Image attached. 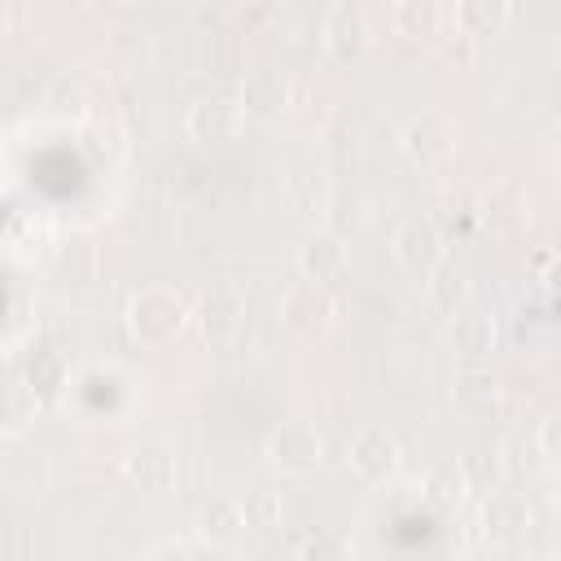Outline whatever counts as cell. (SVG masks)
Returning <instances> with one entry per match:
<instances>
[{
    "label": "cell",
    "instance_id": "obj_9",
    "mask_svg": "<svg viewBox=\"0 0 561 561\" xmlns=\"http://www.w3.org/2000/svg\"><path fill=\"white\" fill-rule=\"evenodd\" d=\"M280 311H285V320L294 324V329H302V333H320L329 320H333V298L320 289V285H294L289 294H285V302H280Z\"/></svg>",
    "mask_w": 561,
    "mask_h": 561
},
{
    "label": "cell",
    "instance_id": "obj_16",
    "mask_svg": "<svg viewBox=\"0 0 561 561\" xmlns=\"http://www.w3.org/2000/svg\"><path fill=\"white\" fill-rule=\"evenodd\" d=\"M465 486H469V482H465V469H456V465H434L430 478H425V495H430V504H438V508L460 504Z\"/></svg>",
    "mask_w": 561,
    "mask_h": 561
},
{
    "label": "cell",
    "instance_id": "obj_22",
    "mask_svg": "<svg viewBox=\"0 0 561 561\" xmlns=\"http://www.w3.org/2000/svg\"><path fill=\"white\" fill-rule=\"evenodd\" d=\"M9 22H13V9L0 0V35H9Z\"/></svg>",
    "mask_w": 561,
    "mask_h": 561
},
{
    "label": "cell",
    "instance_id": "obj_5",
    "mask_svg": "<svg viewBox=\"0 0 561 561\" xmlns=\"http://www.w3.org/2000/svg\"><path fill=\"white\" fill-rule=\"evenodd\" d=\"M403 149L412 153V162H421V167H438V162L451 158V149H456V131H451L447 118H438V114H416V118L403 127Z\"/></svg>",
    "mask_w": 561,
    "mask_h": 561
},
{
    "label": "cell",
    "instance_id": "obj_13",
    "mask_svg": "<svg viewBox=\"0 0 561 561\" xmlns=\"http://www.w3.org/2000/svg\"><path fill=\"white\" fill-rule=\"evenodd\" d=\"M491 342H495L491 316H482V311H460V316L451 320V346H456L460 355H486Z\"/></svg>",
    "mask_w": 561,
    "mask_h": 561
},
{
    "label": "cell",
    "instance_id": "obj_14",
    "mask_svg": "<svg viewBox=\"0 0 561 561\" xmlns=\"http://www.w3.org/2000/svg\"><path fill=\"white\" fill-rule=\"evenodd\" d=\"M394 22H399V31L430 39V35H438V31H443L447 9H443V4H434V0H399V4H394Z\"/></svg>",
    "mask_w": 561,
    "mask_h": 561
},
{
    "label": "cell",
    "instance_id": "obj_17",
    "mask_svg": "<svg viewBox=\"0 0 561 561\" xmlns=\"http://www.w3.org/2000/svg\"><path fill=\"white\" fill-rule=\"evenodd\" d=\"M425 285H430V302L456 316V307L465 302V280H460L456 272H447V267H438L434 276H425Z\"/></svg>",
    "mask_w": 561,
    "mask_h": 561
},
{
    "label": "cell",
    "instance_id": "obj_8",
    "mask_svg": "<svg viewBox=\"0 0 561 561\" xmlns=\"http://www.w3.org/2000/svg\"><path fill=\"white\" fill-rule=\"evenodd\" d=\"M298 272L307 285H329L346 272V245L337 237H311L302 250H298Z\"/></svg>",
    "mask_w": 561,
    "mask_h": 561
},
{
    "label": "cell",
    "instance_id": "obj_12",
    "mask_svg": "<svg viewBox=\"0 0 561 561\" xmlns=\"http://www.w3.org/2000/svg\"><path fill=\"white\" fill-rule=\"evenodd\" d=\"M202 535L206 539H215V543H228V539H237L241 535V526H245V513H241V500H232V495H210L206 504H202Z\"/></svg>",
    "mask_w": 561,
    "mask_h": 561
},
{
    "label": "cell",
    "instance_id": "obj_19",
    "mask_svg": "<svg viewBox=\"0 0 561 561\" xmlns=\"http://www.w3.org/2000/svg\"><path fill=\"white\" fill-rule=\"evenodd\" d=\"M285 101V88L272 79V75H254L250 83H245V105H254V110H276Z\"/></svg>",
    "mask_w": 561,
    "mask_h": 561
},
{
    "label": "cell",
    "instance_id": "obj_2",
    "mask_svg": "<svg viewBox=\"0 0 561 561\" xmlns=\"http://www.w3.org/2000/svg\"><path fill=\"white\" fill-rule=\"evenodd\" d=\"M394 259H399V267L403 272H412V276H434L438 267H443V259H447V245H443V232L430 224V219H408L403 228H399V237H394Z\"/></svg>",
    "mask_w": 561,
    "mask_h": 561
},
{
    "label": "cell",
    "instance_id": "obj_15",
    "mask_svg": "<svg viewBox=\"0 0 561 561\" xmlns=\"http://www.w3.org/2000/svg\"><path fill=\"white\" fill-rule=\"evenodd\" d=\"M127 469H131V478L140 486H167L175 478V465H171V456L162 447H136L131 460H127Z\"/></svg>",
    "mask_w": 561,
    "mask_h": 561
},
{
    "label": "cell",
    "instance_id": "obj_23",
    "mask_svg": "<svg viewBox=\"0 0 561 561\" xmlns=\"http://www.w3.org/2000/svg\"><path fill=\"white\" fill-rule=\"evenodd\" d=\"M96 561H123V557H114V552H110V557H96Z\"/></svg>",
    "mask_w": 561,
    "mask_h": 561
},
{
    "label": "cell",
    "instance_id": "obj_4",
    "mask_svg": "<svg viewBox=\"0 0 561 561\" xmlns=\"http://www.w3.org/2000/svg\"><path fill=\"white\" fill-rule=\"evenodd\" d=\"M351 465H355V473L368 478V482L390 478V473L399 469V438H394L390 430H381V425L359 430L355 443H351Z\"/></svg>",
    "mask_w": 561,
    "mask_h": 561
},
{
    "label": "cell",
    "instance_id": "obj_10",
    "mask_svg": "<svg viewBox=\"0 0 561 561\" xmlns=\"http://www.w3.org/2000/svg\"><path fill=\"white\" fill-rule=\"evenodd\" d=\"M197 320H202V333H206L210 342H228V337H237V329H241V320H245V302H241L237 289H210V294L202 298Z\"/></svg>",
    "mask_w": 561,
    "mask_h": 561
},
{
    "label": "cell",
    "instance_id": "obj_1",
    "mask_svg": "<svg viewBox=\"0 0 561 561\" xmlns=\"http://www.w3.org/2000/svg\"><path fill=\"white\" fill-rule=\"evenodd\" d=\"M184 320H188L184 298L171 294V289H162V285H153V289H145V294L131 298V333L140 342H149V346H167L184 329Z\"/></svg>",
    "mask_w": 561,
    "mask_h": 561
},
{
    "label": "cell",
    "instance_id": "obj_7",
    "mask_svg": "<svg viewBox=\"0 0 561 561\" xmlns=\"http://www.w3.org/2000/svg\"><path fill=\"white\" fill-rule=\"evenodd\" d=\"M241 105L237 101H228V96H206V101H197L193 110H188V131L197 136V140H228V136H237L241 131Z\"/></svg>",
    "mask_w": 561,
    "mask_h": 561
},
{
    "label": "cell",
    "instance_id": "obj_20",
    "mask_svg": "<svg viewBox=\"0 0 561 561\" xmlns=\"http://www.w3.org/2000/svg\"><path fill=\"white\" fill-rule=\"evenodd\" d=\"M307 561H346V543L333 535H316L307 543Z\"/></svg>",
    "mask_w": 561,
    "mask_h": 561
},
{
    "label": "cell",
    "instance_id": "obj_3",
    "mask_svg": "<svg viewBox=\"0 0 561 561\" xmlns=\"http://www.w3.org/2000/svg\"><path fill=\"white\" fill-rule=\"evenodd\" d=\"M320 451L324 443L307 421H285L267 434V456L280 473H311L320 465Z\"/></svg>",
    "mask_w": 561,
    "mask_h": 561
},
{
    "label": "cell",
    "instance_id": "obj_11",
    "mask_svg": "<svg viewBox=\"0 0 561 561\" xmlns=\"http://www.w3.org/2000/svg\"><path fill=\"white\" fill-rule=\"evenodd\" d=\"M451 18H456L460 35L478 39V35H491V31H500V26L513 18V9H508L504 0H460Z\"/></svg>",
    "mask_w": 561,
    "mask_h": 561
},
{
    "label": "cell",
    "instance_id": "obj_21",
    "mask_svg": "<svg viewBox=\"0 0 561 561\" xmlns=\"http://www.w3.org/2000/svg\"><path fill=\"white\" fill-rule=\"evenodd\" d=\"M486 522H491L495 530H513V526H517V508H513L508 500H491V504H486Z\"/></svg>",
    "mask_w": 561,
    "mask_h": 561
},
{
    "label": "cell",
    "instance_id": "obj_6",
    "mask_svg": "<svg viewBox=\"0 0 561 561\" xmlns=\"http://www.w3.org/2000/svg\"><path fill=\"white\" fill-rule=\"evenodd\" d=\"M324 48L337 57V61H351L368 48V22L355 4H333L329 18H324Z\"/></svg>",
    "mask_w": 561,
    "mask_h": 561
},
{
    "label": "cell",
    "instance_id": "obj_18",
    "mask_svg": "<svg viewBox=\"0 0 561 561\" xmlns=\"http://www.w3.org/2000/svg\"><path fill=\"white\" fill-rule=\"evenodd\" d=\"M241 513H245V526H259V530H272L280 522V500L276 491H250L241 500Z\"/></svg>",
    "mask_w": 561,
    "mask_h": 561
}]
</instances>
